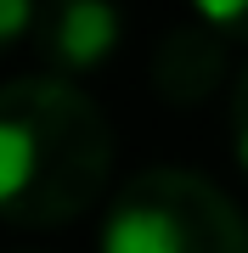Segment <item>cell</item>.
I'll return each mask as SVG.
<instances>
[{
	"label": "cell",
	"instance_id": "5b68a950",
	"mask_svg": "<svg viewBox=\"0 0 248 253\" xmlns=\"http://www.w3.org/2000/svg\"><path fill=\"white\" fill-rule=\"evenodd\" d=\"M192 11L209 28H220L226 40H243L248 45V0H192Z\"/></svg>",
	"mask_w": 248,
	"mask_h": 253
},
{
	"label": "cell",
	"instance_id": "6da1fadb",
	"mask_svg": "<svg viewBox=\"0 0 248 253\" xmlns=\"http://www.w3.org/2000/svg\"><path fill=\"white\" fill-rule=\"evenodd\" d=\"M113 174V124L74 79L0 84V219L46 231L79 219Z\"/></svg>",
	"mask_w": 248,
	"mask_h": 253
},
{
	"label": "cell",
	"instance_id": "8992f818",
	"mask_svg": "<svg viewBox=\"0 0 248 253\" xmlns=\"http://www.w3.org/2000/svg\"><path fill=\"white\" fill-rule=\"evenodd\" d=\"M34 23H40V0H0V56L23 34H34Z\"/></svg>",
	"mask_w": 248,
	"mask_h": 253
},
{
	"label": "cell",
	"instance_id": "52a82bcc",
	"mask_svg": "<svg viewBox=\"0 0 248 253\" xmlns=\"http://www.w3.org/2000/svg\"><path fill=\"white\" fill-rule=\"evenodd\" d=\"M231 152H237V169L248 174V68L231 90Z\"/></svg>",
	"mask_w": 248,
	"mask_h": 253
},
{
	"label": "cell",
	"instance_id": "277c9868",
	"mask_svg": "<svg viewBox=\"0 0 248 253\" xmlns=\"http://www.w3.org/2000/svg\"><path fill=\"white\" fill-rule=\"evenodd\" d=\"M220 28H175V34L158 45L152 56V84L164 90L175 107H192V101H203L220 84V68H226V45H220Z\"/></svg>",
	"mask_w": 248,
	"mask_h": 253
},
{
	"label": "cell",
	"instance_id": "7a4b0ae2",
	"mask_svg": "<svg viewBox=\"0 0 248 253\" xmlns=\"http://www.w3.org/2000/svg\"><path fill=\"white\" fill-rule=\"evenodd\" d=\"M96 253H248V225L214 180L147 169L113 191Z\"/></svg>",
	"mask_w": 248,
	"mask_h": 253
},
{
	"label": "cell",
	"instance_id": "3957f363",
	"mask_svg": "<svg viewBox=\"0 0 248 253\" xmlns=\"http://www.w3.org/2000/svg\"><path fill=\"white\" fill-rule=\"evenodd\" d=\"M119 40H124V17L113 0H46L34 23V51L56 79L107 68Z\"/></svg>",
	"mask_w": 248,
	"mask_h": 253
}]
</instances>
